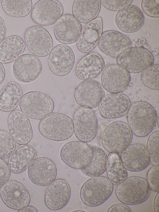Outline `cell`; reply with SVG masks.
<instances>
[{
  "label": "cell",
  "mask_w": 159,
  "mask_h": 212,
  "mask_svg": "<svg viewBox=\"0 0 159 212\" xmlns=\"http://www.w3.org/2000/svg\"><path fill=\"white\" fill-rule=\"evenodd\" d=\"M151 189L147 180L142 177H127L116 186L115 193L117 199L127 205L142 203L149 197Z\"/></svg>",
  "instance_id": "obj_3"
},
{
  "label": "cell",
  "mask_w": 159,
  "mask_h": 212,
  "mask_svg": "<svg viewBox=\"0 0 159 212\" xmlns=\"http://www.w3.org/2000/svg\"><path fill=\"white\" fill-rule=\"evenodd\" d=\"M159 69L158 64H153L141 72L142 81L148 88L159 90Z\"/></svg>",
  "instance_id": "obj_34"
},
{
  "label": "cell",
  "mask_w": 159,
  "mask_h": 212,
  "mask_svg": "<svg viewBox=\"0 0 159 212\" xmlns=\"http://www.w3.org/2000/svg\"><path fill=\"white\" fill-rule=\"evenodd\" d=\"M28 173L30 180L33 183L38 186H45L55 179L57 169L52 159L41 157L35 159L29 167Z\"/></svg>",
  "instance_id": "obj_18"
},
{
  "label": "cell",
  "mask_w": 159,
  "mask_h": 212,
  "mask_svg": "<svg viewBox=\"0 0 159 212\" xmlns=\"http://www.w3.org/2000/svg\"><path fill=\"white\" fill-rule=\"evenodd\" d=\"M1 4L6 14L15 18L26 16L31 12L32 7L31 0H1Z\"/></svg>",
  "instance_id": "obj_33"
},
{
  "label": "cell",
  "mask_w": 159,
  "mask_h": 212,
  "mask_svg": "<svg viewBox=\"0 0 159 212\" xmlns=\"http://www.w3.org/2000/svg\"><path fill=\"white\" fill-rule=\"evenodd\" d=\"M6 33V28L5 22L0 16V43L5 39Z\"/></svg>",
  "instance_id": "obj_42"
},
{
  "label": "cell",
  "mask_w": 159,
  "mask_h": 212,
  "mask_svg": "<svg viewBox=\"0 0 159 212\" xmlns=\"http://www.w3.org/2000/svg\"><path fill=\"white\" fill-rule=\"evenodd\" d=\"M120 156L126 169L132 172L141 171L150 162L146 147L142 144H130L121 153Z\"/></svg>",
  "instance_id": "obj_21"
},
{
  "label": "cell",
  "mask_w": 159,
  "mask_h": 212,
  "mask_svg": "<svg viewBox=\"0 0 159 212\" xmlns=\"http://www.w3.org/2000/svg\"><path fill=\"white\" fill-rule=\"evenodd\" d=\"M70 195L71 189L68 183L64 179H57L47 187L45 195V203L49 209L57 210L67 205Z\"/></svg>",
  "instance_id": "obj_23"
},
{
  "label": "cell",
  "mask_w": 159,
  "mask_h": 212,
  "mask_svg": "<svg viewBox=\"0 0 159 212\" xmlns=\"http://www.w3.org/2000/svg\"><path fill=\"white\" fill-rule=\"evenodd\" d=\"M105 62L102 56L96 52H90L83 56L77 64L75 73L80 79L92 80L102 72Z\"/></svg>",
  "instance_id": "obj_26"
},
{
  "label": "cell",
  "mask_w": 159,
  "mask_h": 212,
  "mask_svg": "<svg viewBox=\"0 0 159 212\" xmlns=\"http://www.w3.org/2000/svg\"><path fill=\"white\" fill-rule=\"evenodd\" d=\"M131 104L130 99L126 95L111 93L103 97L98 105V111L104 118H116L126 115Z\"/></svg>",
  "instance_id": "obj_16"
},
{
  "label": "cell",
  "mask_w": 159,
  "mask_h": 212,
  "mask_svg": "<svg viewBox=\"0 0 159 212\" xmlns=\"http://www.w3.org/2000/svg\"><path fill=\"white\" fill-rule=\"evenodd\" d=\"M104 94L100 82L93 80L81 81L74 92L75 99L80 106L91 109L98 106Z\"/></svg>",
  "instance_id": "obj_13"
},
{
  "label": "cell",
  "mask_w": 159,
  "mask_h": 212,
  "mask_svg": "<svg viewBox=\"0 0 159 212\" xmlns=\"http://www.w3.org/2000/svg\"><path fill=\"white\" fill-rule=\"evenodd\" d=\"M25 44L17 35H10L0 43V62L7 64L15 61L24 52Z\"/></svg>",
  "instance_id": "obj_28"
},
{
  "label": "cell",
  "mask_w": 159,
  "mask_h": 212,
  "mask_svg": "<svg viewBox=\"0 0 159 212\" xmlns=\"http://www.w3.org/2000/svg\"><path fill=\"white\" fill-rule=\"evenodd\" d=\"M156 123H157L158 127H159V117H158L157 118Z\"/></svg>",
  "instance_id": "obj_46"
},
{
  "label": "cell",
  "mask_w": 159,
  "mask_h": 212,
  "mask_svg": "<svg viewBox=\"0 0 159 212\" xmlns=\"http://www.w3.org/2000/svg\"><path fill=\"white\" fill-rule=\"evenodd\" d=\"M72 121L74 132L79 141L88 143L94 138L97 132L98 122L92 109L78 108L74 113Z\"/></svg>",
  "instance_id": "obj_9"
},
{
  "label": "cell",
  "mask_w": 159,
  "mask_h": 212,
  "mask_svg": "<svg viewBox=\"0 0 159 212\" xmlns=\"http://www.w3.org/2000/svg\"><path fill=\"white\" fill-rule=\"evenodd\" d=\"M75 57L71 48L64 44H57L52 49L48 55V62L51 72L59 76H66L72 70Z\"/></svg>",
  "instance_id": "obj_11"
},
{
  "label": "cell",
  "mask_w": 159,
  "mask_h": 212,
  "mask_svg": "<svg viewBox=\"0 0 159 212\" xmlns=\"http://www.w3.org/2000/svg\"><path fill=\"white\" fill-rule=\"evenodd\" d=\"M129 73L116 63L110 64L103 70L101 76L102 87L111 93H120L126 90L130 81Z\"/></svg>",
  "instance_id": "obj_14"
},
{
  "label": "cell",
  "mask_w": 159,
  "mask_h": 212,
  "mask_svg": "<svg viewBox=\"0 0 159 212\" xmlns=\"http://www.w3.org/2000/svg\"><path fill=\"white\" fill-rule=\"evenodd\" d=\"M37 155L36 150L30 145L18 146L9 158L8 165L11 171L16 174L23 172L31 165Z\"/></svg>",
  "instance_id": "obj_27"
},
{
  "label": "cell",
  "mask_w": 159,
  "mask_h": 212,
  "mask_svg": "<svg viewBox=\"0 0 159 212\" xmlns=\"http://www.w3.org/2000/svg\"><path fill=\"white\" fill-rule=\"evenodd\" d=\"M107 178L113 185L123 182L128 176L119 154L110 153L107 156L106 170Z\"/></svg>",
  "instance_id": "obj_31"
},
{
  "label": "cell",
  "mask_w": 159,
  "mask_h": 212,
  "mask_svg": "<svg viewBox=\"0 0 159 212\" xmlns=\"http://www.w3.org/2000/svg\"><path fill=\"white\" fill-rule=\"evenodd\" d=\"M113 188V185L107 177L100 176L92 177L82 186L80 197L83 202L88 206H98L110 197Z\"/></svg>",
  "instance_id": "obj_5"
},
{
  "label": "cell",
  "mask_w": 159,
  "mask_h": 212,
  "mask_svg": "<svg viewBox=\"0 0 159 212\" xmlns=\"http://www.w3.org/2000/svg\"><path fill=\"white\" fill-rule=\"evenodd\" d=\"M10 134L16 142L20 145L27 144L32 139L33 130L30 121L21 110L11 111L7 118Z\"/></svg>",
  "instance_id": "obj_17"
},
{
  "label": "cell",
  "mask_w": 159,
  "mask_h": 212,
  "mask_svg": "<svg viewBox=\"0 0 159 212\" xmlns=\"http://www.w3.org/2000/svg\"><path fill=\"white\" fill-rule=\"evenodd\" d=\"M93 156L92 146L87 143L73 141L65 144L60 151V156L63 162L68 166L81 169L87 165Z\"/></svg>",
  "instance_id": "obj_8"
},
{
  "label": "cell",
  "mask_w": 159,
  "mask_h": 212,
  "mask_svg": "<svg viewBox=\"0 0 159 212\" xmlns=\"http://www.w3.org/2000/svg\"><path fill=\"white\" fill-rule=\"evenodd\" d=\"M133 137V133L128 124L117 121L105 128L102 134L101 143L108 152L119 154L131 144Z\"/></svg>",
  "instance_id": "obj_4"
},
{
  "label": "cell",
  "mask_w": 159,
  "mask_h": 212,
  "mask_svg": "<svg viewBox=\"0 0 159 212\" xmlns=\"http://www.w3.org/2000/svg\"><path fill=\"white\" fill-rule=\"evenodd\" d=\"M6 72L3 64L0 62V85L3 81L5 77Z\"/></svg>",
  "instance_id": "obj_45"
},
{
  "label": "cell",
  "mask_w": 159,
  "mask_h": 212,
  "mask_svg": "<svg viewBox=\"0 0 159 212\" xmlns=\"http://www.w3.org/2000/svg\"><path fill=\"white\" fill-rule=\"evenodd\" d=\"M42 69L39 60L30 53L22 55L15 61L13 66L15 76L24 83H30L35 80L40 74Z\"/></svg>",
  "instance_id": "obj_19"
},
{
  "label": "cell",
  "mask_w": 159,
  "mask_h": 212,
  "mask_svg": "<svg viewBox=\"0 0 159 212\" xmlns=\"http://www.w3.org/2000/svg\"><path fill=\"white\" fill-rule=\"evenodd\" d=\"M98 44L103 53L113 58H116L132 45V42L128 37L119 32L113 30L102 32Z\"/></svg>",
  "instance_id": "obj_22"
},
{
  "label": "cell",
  "mask_w": 159,
  "mask_h": 212,
  "mask_svg": "<svg viewBox=\"0 0 159 212\" xmlns=\"http://www.w3.org/2000/svg\"><path fill=\"white\" fill-rule=\"evenodd\" d=\"M118 64L129 73H137L153 64L154 58L151 52L142 47H131L117 57Z\"/></svg>",
  "instance_id": "obj_7"
},
{
  "label": "cell",
  "mask_w": 159,
  "mask_h": 212,
  "mask_svg": "<svg viewBox=\"0 0 159 212\" xmlns=\"http://www.w3.org/2000/svg\"><path fill=\"white\" fill-rule=\"evenodd\" d=\"M18 212H38L37 209L34 206L31 205H28L25 207L19 209L17 211Z\"/></svg>",
  "instance_id": "obj_43"
},
{
  "label": "cell",
  "mask_w": 159,
  "mask_h": 212,
  "mask_svg": "<svg viewBox=\"0 0 159 212\" xmlns=\"http://www.w3.org/2000/svg\"><path fill=\"white\" fill-rule=\"evenodd\" d=\"M23 93L18 83L13 81L7 82L0 91V110L8 112L15 110L20 104Z\"/></svg>",
  "instance_id": "obj_29"
},
{
  "label": "cell",
  "mask_w": 159,
  "mask_h": 212,
  "mask_svg": "<svg viewBox=\"0 0 159 212\" xmlns=\"http://www.w3.org/2000/svg\"><path fill=\"white\" fill-rule=\"evenodd\" d=\"M159 165H153L148 171L146 176L147 180L152 191H159Z\"/></svg>",
  "instance_id": "obj_38"
},
{
  "label": "cell",
  "mask_w": 159,
  "mask_h": 212,
  "mask_svg": "<svg viewBox=\"0 0 159 212\" xmlns=\"http://www.w3.org/2000/svg\"><path fill=\"white\" fill-rule=\"evenodd\" d=\"M102 31V20L100 16L87 23L82 28L77 41L78 50L84 53L93 50L98 44Z\"/></svg>",
  "instance_id": "obj_24"
},
{
  "label": "cell",
  "mask_w": 159,
  "mask_h": 212,
  "mask_svg": "<svg viewBox=\"0 0 159 212\" xmlns=\"http://www.w3.org/2000/svg\"><path fill=\"white\" fill-rule=\"evenodd\" d=\"M16 142L8 132L0 130V159L8 158L16 148Z\"/></svg>",
  "instance_id": "obj_35"
},
{
  "label": "cell",
  "mask_w": 159,
  "mask_h": 212,
  "mask_svg": "<svg viewBox=\"0 0 159 212\" xmlns=\"http://www.w3.org/2000/svg\"><path fill=\"white\" fill-rule=\"evenodd\" d=\"M11 171L8 164L4 160L0 159V187L9 180Z\"/></svg>",
  "instance_id": "obj_40"
},
{
  "label": "cell",
  "mask_w": 159,
  "mask_h": 212,
  "mask_svg": "<svg viewBox=\"0 0 159 212\" xmlns=\"http://www.w3.org/2000/svg\"><path fill=\"white\" fill-rule=\"evenodd\" d=\"M159 191L157 193L153 201V209L154 212H159Z\"/></svg>",
  "instance_id": "obj_44"
},
{
  "label": "cell",
  "mask_w": 159,
  "mask_h": 212,
  "mask_svg": "<svg viewBox=\"0 0 159 212\" xmlns=\"http://www.w3.org/2000/svg\"><path fill=\"white\" fill-rule=\"evenodd\" d=\"M39 131L45 138L61 141L70 138L74 133L72 120L68 116L59 112H52L42 119Z\"/></svg>",
  "instance_id": "obj_2"
},
{
  "label": "cell",
  "mask_w": 159,
  "mask_h": 212,
  "mask_svg": "<svg viewBox=\"0 0 159 212\" xmlns=\"http://www.w3.org/2000/svg\"><path fill=\"white\" fill-rule=\"evenodd\" d=\"M93 156L89 164L81 169L82 173L90 177L100 176L106 170L107 156L104 150L99 147L91 146Z\"/></svg>",
  "instance_id": "obj_32"
},
{
  "label": "cell",
  "mask_w": 159,
  "mask_h": 212,
  "mask_svg": "<svg viewBox=\"0 0 159 212\" xmlns=\"http://www.w3.org/2000/svg\"><path fill=\"white\" fill-rule=\"evenodd\" d=\"M0 196L7 206L15 210L28 205L30 200L26 187L20 182L13 179L8 180L0 187Z\"/></svg>",
  "instance_id": "obj_12"
},
{
  "label": "cell",
  "mask_w": 159,
  "mask_h": 212,
  "mask_svg": "<svg viewBox=\"0 0 159 212\" xmlns=\"http://www.w3.org/2000/svg\"><path fill=\"white\" fill-rule=\"evenodd\" d=\"M82 29L81 23L72 15H62L55 23L53 28L54 36L59 42L71 44L77 40Z\"/></svg>",
  "instance_id": "obj_20"
},
{
  "label": "cell",
  "mask_w": 159,
  "mask_h": 212,
  "mask_svg": "<svg viewBox=\"0 0 159 212\" xmlns=\"http://www.w3.org/2000/svg\"><path fill=\"white\" fill-rule=\"evenodd\" d=\"M108 212H131L132 211L127 205L123 203L115 204L108 209Z\"/></svg>",
  "instance_id": "obj_41"
},
{
  "label": "cell",
  "mask_w": 159,
  "mask_h": 212,
  "mask_svg": "<svg viewBox=\"0 0 159 212\" xmlns=\"http://www.w3.org/2000/svg\"><path fill=\"white\" fill-rule=\"evenodd\" d=\"M159 131L152 132L148 137L146 148L148 151L150 162L153 165H159Z\"/></svg>",
  "instance_id": "obj_36"
},
{
  "label": "cell",
  "mask_w": 159,
  "mask_h": 212,
  "mask_svg": "<svg viewBox=\"0 0 159 212\" xmlns=\"http://www.w3.org/2000/svg\"><path fill=\"white\" fill-rule=\"evenodd\" d=\"M64 8L57 0H40L34 4L31 17L35 23L42 26L55 23L63 15Z\"/></svg>",
  "instance_id": "obj_15"
},
{
  "label": "cell",
  "mask_w": 159,
  "mask_h": 212,
  "mask_svg": "<svg viewBox=\"0 0 159 212\" xmlns=\"http://www.w3.org/2000/svg\"><path fill=\"white\" fill-rule=\"evenodd\" d=\"M101 7L99 0H75L72 5V12L80 23L87 24L97 18Z\"/></svg>",
  "instance_id": "obj_30"
},
{
  "label": "cell",
  "mask_w": 159,
  "mask_h": 212,
  "mask_svg": "<svg viewBox=\"0 0 159 212\" xmlns=\"http://www.w3.org/2000/svg\"><path fill=\"white\" fill-rule=\"evenodd\" d=\"M141 7L143 12L148 16L152 18L159 17V0H143Z\"/></svg>",
  "instance_id": "obj_37"
},
{
  "label": "cell",
  "mask_w": 159,
  "mask_h": 212,
  "mask_svg": "<svg viewBox=\"0 0 159 212\" xmlns=\"http://www.w3.org/2000/svg\"><path fill=\"white\" fill-rule=\"evenodd\" d=\"M157 113L153 107L145 101L133 103L127 113L128 125L136 136L142 137L149 135L156 123Z\"/></svg>",
  "instance_id": "obj_1"
},
{
  "label": "cell",
  "mask_w": 159,
  "mask_h": 212,
  "mask_svg": "<svg viewBox=\"0 0 159 212\" xmlns=\"http://www.w3.org/2000/svg\"><path fill=\"white\" fill-rule=\"evenodd\" d=\"M132 0H100L101 4L107 10L112 11H118L127 7L132 3Z\"/></svg>",
  "instance_id": "obj_39"
},
{
  "label": "cell",
  "mask_w": 159,
  "mask_h": 212,
  "mask_svg": "<svg viewBox=\"0 0 159 212\" xmlns=\"http://www.w3.org/2000/svg\"><path fill=\"white\" fill-rule=\"evenodd\" d=\"M115 21L121 31L130 34L136 32L142 28L144 24V17L139 8L134 5H129L117 12Z\"/></svg>",
  "instance_id": "obj_25"
},
{
  "label": "cell",
  "mask_w": 159,
  "mask_h": 212,
  "mask_svg": "<svg viewBox=\"0 0 159 212\" xmlns=\"http://www.w3.org/2000/svg\"><path fill=\"white\" fill-rule=\"evenodd\" d=\"M25 44L29 51L36 56L48 55L53 48V42L48 31L40 25L28 28L24 34Z\"/></svg>",
  "instance_id": "obj_10"
},
{
  "label": "cell",
  "mask_w": 159,
  "mask_h": 212,
  "mask_svg": "<svg viewBox=\"0 0 159 212\" xmlns=\"http://www.w3.org/2000/svg\"><path fill=\"white\" fill-rule=\"evenodd\" d=\"M19 106L20 110L28 117L39 120L52 113L54 104L52 99L46 94L32 91L23 95Z\"/></svg>",
  "instance_id": "obj_6"
}]
</instances>
